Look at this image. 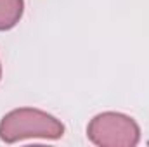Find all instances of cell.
<instances>
[{
  "instance_id": "6da1fadb",
  "label": "cell",
  "mask_w": 149,
  "mask_h": 147,
  "mask_svg": "<svg viewBox=\"0 0 149 147\" xmlns=\"http://www.w3.org/2000/svg\"><path fill=\"white\" fill-rule=\"evenodd\" d=\"M64 135V125L56 116L37 107H17L0 119V140L16 144L26 139L57 140Z\"/></svg>"
},
{
  "instance_id": "7a4b0ae2",
  "label": "cell",
  "mask_w": 149,
  "mask_h": 147,
  "mask_svg": "<svg viewBox=\"0 0 149 147\" xmlns=\"http://www.w3.org/2000/svg\"><path fill=\"white\" fill-rule=\"evenodd\" d=\"M87 137L99 147H135L141 142V126L128 114L106 111L90 119Z\"/></svg>"
},
{
  "instance_id": "3957f363",
  "label": "cell",
  "mask_w": 149,
  "mask_h": 147,
  "mask_svg": "<svg viewBox=\"0 0 149 147\" xmlns=\"http://www.w3.org/2000/svg\"><path fill=\"white\" fill-rule=\"evenodd\" d=\"M24 0H0V31H9L21 21Z\"/></svg>"
},
{
  "instance_id": "277c9868",
  "label": "cell",
  "mask_w": 149,
  "mask_h": 147,
  "mask_svg": "<svg viewBox=\"0 0 149 147\" xmlns=\"http://www.w3.org/2000/svg\"><path fill=\"white\" fill-rule=\"evenodd\" d=\"M0 80H2V64H0Z\"/></svg>"
}]
</instances>
